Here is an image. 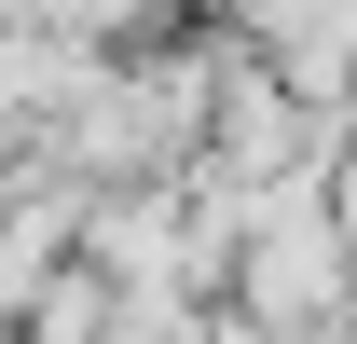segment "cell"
I'll return each mask as SVG.
<instances>
[{
    "mask_svg": "<svg viewBox=\"0 0 357 344\" xmlns=\"http://www.w3.org/2000/svg\"><path fill=\"white\" fill-rule=\"evenodd\" d=\"M316 193H330V220H344V248H357V152H344L330 179H316Z\"/></svg>",
    "mask_w": 357,
    "mask_h": 344,
    "instance_id": "6da1fadb",
    "label": "cell"
}]
</instances>
